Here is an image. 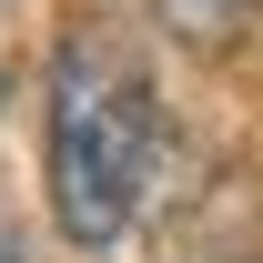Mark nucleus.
Returning a JSON list of instances; mask_svg holds the SVG:
<instances>
[{"instance_id": "nucleus-4", "label": "nucleus", "mask_w": 263, "mask_h": 263, "mask_svg": "<svg viewBox=\"0 0 263 263\" xmlns=\"http://www.w3.org/2000/svg\"><path fill=\"white\" fill-rule=\"evenodd\" d=\"M0 101H10V51H0Z\"/></svg>"}, {"instance_id": "nucleus-2", "label": "nucleus", "mask_w": 263, "mask_h": 263, "mask_svg": "<svg viewBox=\"0 0 263 263\" xmlns=\"http://www.w3.org/2000/svg\"><path fill=\"white\" fill-rule=\"evenodd\" d=\"M162 21L182 41H233V21H243V0H162Z\"/></svg>"}, {"instance_id": "nucleus-1", "label": "nucleus", "mask_w": 263, "mask_h": 263, "mask_svg": "<svg viewBox=\"0 0 263 263\" xmlns=\"http://www.w3.org/2000/svg\"><path fill=\"white\" fill-rule=\"evenodd\" d=\"M152 162H162V101L152 71L122 31H61L51 51V111H41V172H51V223L81 253H111L142 202H152Z\"/></svg>"}, {"instance_id": "nucleus-3", "label": "nucleus", "mask_w": 263, "mask_h": 263, "mask_svg": "<svg viewBox=\"0 0 263 263\" xmlns=\"http://www.w3.org/2000/svg\"><path fill=\"white\" fill-rule=\"evenodd\" d=\"M0 263H21V233H10V223H0Z\"/></svg>"}]
</instances>
